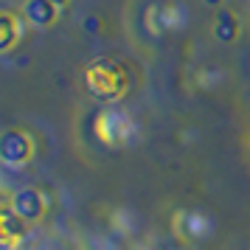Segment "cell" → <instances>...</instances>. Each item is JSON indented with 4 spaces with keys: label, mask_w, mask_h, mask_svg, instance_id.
Returning a JSON list of instances; mask_svg holds the SVG:
<instances>
[{
    "label": "cell",
    "mask_w": 250,
    "mask_h": 250,
    "mask_svg": "<svg viewBox=\"0 0 250 250\" xmlns=\"http://www.w3.org/2000/svg\"><path fill=\"white\" fill-rule=\"evenodd\" d=\"M82 87L96 104L110 107L121 104L132 87V73L121 59L115 57H96L82 70Z\"/></svg>",
    "instance_id": "6da1fadb"
},
{
    "label": "cell",
    "mask_w": 250,
    "mask_h": 250,
    "mask_svg": "<svg viewBox=\"0 0 250 250\" xmlns=\"http://www.w3.org/2000/svg\"><path fill=\"white\" fill-rule=\"evenodd\" d=\"M90 135L107 149H126L141 135V126L129 113L118 110L115 104L96 110L90 118Z\"/></svg>",
    "instance_id": "7a4b0ae2"
},
{
    "label": "cell",
    "mask_w": 250,
    "mask_h": 250,
    "mask_svg": "<svg viewBox=\"0 0 250 250\" xmlns=\"http://www.w3.org/2000/svg\"><path fill=\"white\" fill-rule=\"evenodd\" d=\"M34 138L25 129H6L0 135V160L6 169H23L34 158Z\"/></svg>",
    "instance_id": "3957f363"
},
{
    "label": "cell",
    "mask_w": 250,
    "mask_h": 250,
    "mask_svg": "<svg viewBox=\"0 0 250 250\" xmlns=\"http://www.w3.org/2000/svg\"><path fill=\"white\" fill-rule=\"evenodd\" d=\"M9 205H12L23 219H28V222H40V219L45 216V211H48L45 194L40 191V188H34V186H23V188H17V191L12 194Z\"/></svg>",
    "instance_id": "277c9868"
},
{
    "label": "cell",
    "mask_w": 250,
    "mask_h": 250,
    "mask_svg": "<svg viewBox=\"0 0 250 250\" xmlns=\"http://www.w3.org/2000/svg\"><path fill=\"white\" fill-rule=\"evenodd\" d=\"M174 233L186 242H200L214 233V222L211 216L200 214V211H183L174 216Z\"/></svg>",
    "instance_id": "5b68a950"
},
{
    "label": "cell",
    "mask_w": 250,
    "mask_h": 250,
    "mask_svg": "<svg viewBox=\"0 0 250 250\" xmlns=\"http://www.w3.org/2000/svg\"><path fill=\"white\" fill-rule=\"evenodd\" d=\"M183 20H186L183 9L166 6V3H155V6H149L144 12V23L149 25V34H166L171 28L183 25Z\"/></svg>",
    "instance_id": "8992f818"
},
{
    "label": "cell",
    "mask_w": 250,
    "mask_h": 250,
    "mask_svg": "<svg viewBox=\"0 0 250 250\" xmlns=\"http://www.w3.org/2000/svg\"><path fill=\"white\" fill-rule=\"evenodd\" d=\"M28 219L14 211L12 205H3V211H0V245L3 250H12L17 242H23L28 236Z\"/></svg>",
    "instance_id": "52a82bcc"
},
{
    "label": "cell",
    "mask_w": 250,
    "mask_h": 250,
    "mask_svg": "<svg viewBox=\"0 0 250 250\" xmlns=\"http://www.w3.org/2000/svg\"><path fill=\"white\" fill-rule=\"evenodd\" d=\"M59 9L62 6H57L54 0H25L23 14L34 28H51L59 20Z\"/></svg>",
    "instance_id": "ba28073f"
},
{
    "label": "cell",
    "mask_w": 250,
    "mask_h": 250,
    "mask_svg": "<svg viewBox=\"0 0 250 250\" xmlns=\"http://www.w3.org/2000/svg\"><path fill=\"white\" fill-rule=\"evenodd\" d=\"M23 37V20L14 12H0V51L9 54Z\"/></svg>",
    "instance_id": "9c48e42d"
},
{
    "label": "cell",
    "mask_w": 250,
    "mask_h": 250,
    "mask_svg": "<svg viewBox=\"0 0 250 250\" xmlns=\"http://www.w3.org/2000/svg\"><path fill=\"white\" fill-rule=\"evenodd\" d=\"M239 37V17L230 9H216L214 17V40L216 42H233Z\"/></svg>",
    "instance_id": "30bf717a"
},
{
    "label": "cell",
    "mask_w": 250,
    "mask_h": 250,
    "mask_svg": "<svg viewBox=\"0 0 250 250\" xmlns=\"http://www.w3.org/2000/svg\"><path fill=\"white\" fill-rule=\"evenodd\" d=\"M82 28H84V31H87V34H99V31H102V20H99V17H84V23H82Z\"/></svg>",
    "instance_id": "8fae6325"
},
{
    "label": "cell",
    "mask_w": 250,
    "mask_h": 250,
    "mask_svg": "<svg viewBox=\"0 0 250 250\" xmlns=\"http://www.w3.org/2000/svg\"><path fill=\"white\" fill-rule=\"evenodd\" d=\"M205 6H211V9H222V3H225V0H203Z\"/></svg>",
    "instance_id": "7c38bea8"
},
{
    "label": "cell",
    "mask_w": 250,
    "mask_h": 250,
    "mask_svg": "<svg viewBox=\"0 0 250 250\" xmlns=\"http://www.w3.org/2000/svg\"><path fill=\"white\" fill-rule=\"evenodd\" d=\"M54 3H57V6H65V3H68V0H54Z\"/></svg>",
    "instance_id": "4fadbf2b"
}]
</instances>
